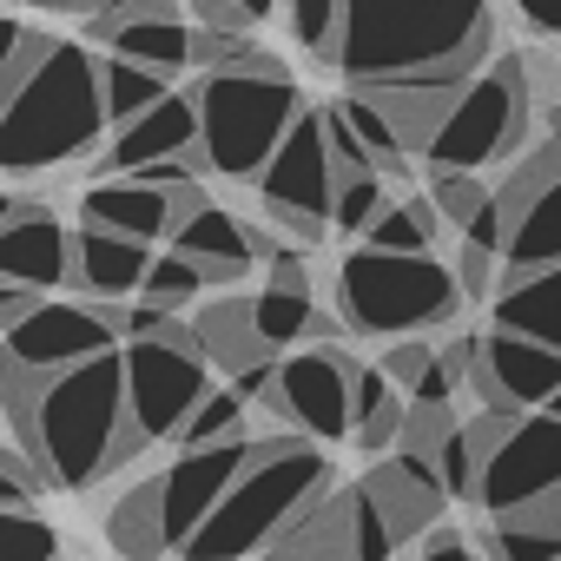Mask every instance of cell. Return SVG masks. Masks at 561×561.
<instances>
[{
  "label": "cell",
  "mask_w": 561,
  "mask_h": 561,
  "mask_svg": "<svg viewBox=\"0 0 561 561\" xmlns=\"http://www.w3.org/2000/svg\"><path fill=\"white\" fill-rule=\"evenodd\" d=\"M8 403H14L21 449L47 462L54 489H87L139 449L133 403H126V351L87 357L60 377L8 370Z\"/></svg>",
  "instance_id": "obj_1"
},
{
  "label": "cell",
  "mask_w": 561,
  "mask_h": 561,
  "mask_svg": "<svg viewBox=\"0 0 561 561\" xmlns=\"http://www.w3.org/2000/svg\"><path fill=\"white\" fill-rule=\"evenodd\" d=\"M495 41L489 0H344L337 67L351 87L436 80L469 87Z\"/></svg>",
  "instance_id": "obj_2"
},
{
  "label": "cell",
  "mask_w": 561,
  "mask_h": 561,
  "mask_svg": "<svg viewBox=\"0 0 561 561\" xmlns=\"http://www.w3.org/2000/svg\"><path fill=\"white\" fill-rule=\"evenodd\" d=\"M331 476L337 469L311 443H264L231 495L205 515V528L179 548V561H251L257 548H277L311 508L331 502Z\"/></svg>",
  "instance_id": "obj_3"
},
{
  "label": "cell",
  "mask_w": 561,
  "mask_h": 561,
  "mask_svg": "<svg viewBox=\"0 0 561 561\" xmlns=\"http://www.w3.org/2000/svg\"><path fill=\"white\" fill-rule=\"evenodd\" d=\"M106 126H113V113H106V87H100V54H87L80 41H60L54 60L21 93H8L0 165L8 172H60L80 152H93Z\"/></svg>",
  "instance_id": "obj_4"
},
{
  "label": "cell",
  "mask_w": 561,
  "mask_h": 561,
  "mask_svg": "<svg viewBox=\"0 0 561 561\" xmlns=\"http://www.w3.org/2000/svg\"><path fill=\"white\" fill-rule=\"evenodd\" d=\"M198 119H205V159H211V172L257 179L277 159V146L291 139V126L305 119V93H298V80L277 67L271 54H257L238 73H205Z\"/></svg>",
  "instance_id": "obj_5"
},
{
  "label": "cell",
  "mask_w": 561,
  "mask_h": 561,
  "mask_svg": "<svg viewBox=\"0 0 561 561\" xmlns=\"http://www.w3.org/2000/svg\"><path fill=\"white\" fill-rule=\"evenodd\" d=\"M337 305H344V324L364 337H410V331L449 324L462 305V285L436 251L357 244L337 264Z\"/></svg>",
  "instance_id": "obj_6"
},
{
  "label": "cell",
  "mask_w": 561,
  "mask_h": 561,
  "mask_svg": "<svg viewBox=\"0 0 561 561\" xmlns=\"http://www.w3.org/2000/svg\"><path fill=\"white\" fill-rule=\"evenodd\" d=\"M522 133H528V73H522V54H502L489 73H476L456 93L449 119L423 146V165L430 172H482L489 159L515 152Z\"/></svg>",
  "instance_id": "obj_7"
},
{
  "label": "cell",
  "mask_w": 561,
  "mask_h": 561,
  "mask_svg": "<svg viewBox=\"0 0 561 561\" xmlns=\"http://www.w3.org/2000/svg\"><path fill=\"white\" fill-rule=\"evenodd\" d=\"M205 397H211V370H205L198 324H172L165 337H133L126 344V403H133L139 443L179 436Z\"/></svg>",
  "instance_id": "obj_8"
},
{
  "label": "cell",
  "mask_w": 561,
  "mask_h": 561,
  "mask_svg": "<svg viewBox=\"0 0 561 561\" xmlns=\"http://www.w3.org/2000/svg\"><path fill=\"white\" fill-rule=\"evenodd\" d=\"M337 152H331V126H324V106H305V119L291 126V139L277 146V159L251 179L257 185V205L271 225L298 231L305 244L324 238V225H337Z\"/></svg>",
  "instance_id": "obj_9"
},
{
  "label": "cell",
  "mask_w": 561,
  "mask_h": 561,
  "mask_svg": "<svg viewBox=\"0 0 561 561\" xmlns=\"http://www.w3.org/2000/svg\"><path fill=\"white\" fill-rule=\"evenodd\" d=\"M126 311L119 305H93V298H41L34 318L8 324V370L21 377H60L87 357L119 351Z\"/></svg>",
  "instance_id": "obj_10"
},
{
  "label": "cell",
  "mask_w": 561,
  "mask_h": 561,
  "mask_svg": "<svg viewBox=\"0 0 561 561\" xmlns=\"http://www.w3.org/2000/svg\"><path fill=\"white\" fill-rule=\"evenodd\" d=\"M554 489H561V416L554 410H528V416H515L495 436L476 502L489 515H522V508H535Z\"/></svg>",
  "instance_id": "obj_11"
},
{
  "label": "cell",
  "mask_w": 561,
  "mask_h": 561,
  "mask_svg": "<svg viewBox=\"0 0 561 561\" xmlns=\"http://www.w3.org/2000/svg\"><path fill=\"white\" fill-rule=\"evenodd\" d=\"M257 449H264V443H251V436H238V443H205V449H179V456L165 462V476H152V482H159V522H165V548H172V554L205 528V515L231 495V482L257 462Z\"/></svg>",
  "instance_id": "obj_12"
},
{
  "label": "cell",
  "mask_w": 561,
  "mask_h": 561,
  "mask_svg": "<svg viewBox=\"0 0 561 561\" xmlns=\"http://www.w3.org/2000/svg\"><path fill=\"white\" fill-rule=\"evenodd\" d=\"M357 370L337 344H318V351H298L291 364H277V416L298 423L311 443H331V436H351L357 430Z\"/></svg>",
  "instance_id": "obj_13"
},
{
  "label": "cell",
  "mask_w": 561,
  "mask_h": 561,
  "mask_svg": "<svg viewBox=\"0 0 561 561\" xmlns=\"http://www.w3.org/2000/svg\"><path fill=\"white\" fill-rule=\"evenodd\" d=\"M489 416H528V410H548L554 390H561V351L541 344V337H522V331H489L482 337V370L476 383Z\"/></svg>",
  "instance_id": "obj_14"
},
{
  "label": "cell",
  "mask_w": 561,
  "mask_h": 561,
  "mask_svg": "<svg viewBox=\"0 0 561 561\" xmlns=\"http://www.w3.org/2000/svg\"><path fill=\"white\" fill-rule=\"evenodd\" d=\"M0 277L27 291H60L73 285V231L60 225L54 205L41 198H8L0 205Z\"/></svg>",
  "instance_id": "obj_15"
},
{
  "label": "cell",
  "mask_w": 561,
  "mask_h": 561,
  "mask_svg": "<svg viewBox=\"0 0 561 561\" xmlns=\"http://www.w3.org/2000/svg\"><path fill=\"white\" fill-rule=\"evenodd\" d=\"M192 152H205L198 93H165L152 113H139L133 126H119L113 146H106V159H93V165H100V179H133V172H146L159 159H192Z\"/></svg>",
  "instance_id": "obj_16"
},
{
  "label": "cell",
  "mask_w": 561,
  "mask_h": 561,
  "mask_svg": "<svg viewBox=\"0 0 561 561\" xmlns=\"http://www.w3.org/2000/svg\"><path fill=\"white\" fill-rule=\"evenodd\" d=\"M165 244H172V251H185L192 264H205L211 285H238V277L257 264V251H251V225H244L231 205L205 198L198 185L185 192L179 225H172V238H165Z\"/></svg>",
  "instance_id": "obj_17"
},
{
  "label": "cell",
  "mask_w": 561,
  "mask_h": 561,
  "mask_svg": "<svg viewBox=\"0 0 561 561\" xmlns=\"http://www.w3.org/2000/svg\"><path fill=\"white\" fill-rule=\"evenodd\" d=\"M159 251L146 238H126V231H106V225H80L73 231V285L93 298V305H126L146 291Z\"/></svg>",
  "instance_id": "obj_18"
},
{
  "label": "cell",
  "mask_w": 561,
  "mask_h": 561,
  "mask_svg": "<svg viewBox=\"0 0 561 561\" xmlns=\"http://www.w3.org/2000/svg\"><path fill=\"white\" fill-rule=\"evenodd\" d=\"M179 205H185V192H172V185H152V179H100L80 198V225H106V231H126V238L159 244V238H172Z\"/></svg>",
  "instance_id": "obj_19"
},
{
  "label": "cell",
  "mask_w": 561,
  "mask_h": 561,
  "mask_svg": "<svg viewBox=\"0 0 561 561\" xmlns=\"http://www.w3.org/2000/svg\"><path fill=\"white\" fill-rule=\"evenodd\" d=\"M370 495L383 502L397 541H423V535L443 522V508L456 502V495L443 489V476H436V456H410V449H397V456L370 476Z\"/></svg>",
  "instance_id": "obj_20"
},
{
  "label": "cell",
  "mask_w": 561,
  "mask_h": 561,
  "mask_svg": "<svg viewBox=\"0 0 561 561\" xmlns=\"http://www.w3.org/2000/svg\"><path fill=\"white\" fill-rule=\"evenodd\" d=\"M561 264V165L541 179V192L515 211L508 225V251H502V277H535Z\"/></svg>",
  "instance_id": "obj_21"
},
{
  "label": "cell",
  "mask_w": 561,
  "mask_h": 561,
  "mask_svg": "<svg viewBox=\"0 0 561 561\" xmlns=\"http://www.w3.org/2000/svg\"><path fill=\"white\" fill-rule=\"evenodd\" d=\"M495 324L502 331H522V337H541V344L561 351V264H548L535 277H502Z\"/></svg>",
  "instance_id": "obj_22"
},
{
  "label": "cell",
  "mask_w": 561,
  "mask_h": 561,
  "mask_svg": "<svg viewBox=\"0 0 561 561\" xmlns=\"http://www.w3.org/2000/svg\"><path fill=\"white\" fill-rule=\"evenodd\" d=\"M383 113H390V126L403 133V146L410 152H423L430 139H436V126L449 119V106H456V93L462 87H436V80H390V87H364Z\"/></svg>",
  "instance_id": "obj_23"
},
{
  "label": "cell",
  "mask_w": 561,
  "mask_h": 561,
  "mask_svg": "<svg viewBox=\"0 0 561 561\" xmlns=\"http://www.w3.org/2000/svg\"><path fill=\"white\" fill-rule=\"evenodd\" d=\"M251 324H257V344H264V351L305 344V337L318 331L311 285H298V277H264V291L251 298Z\"/></svg>",
  "instance_id": "obj_24"
},
{
  "label": "cell",
  "mask_w": 561,
  "mask_h": 561,
  "mask_svg": "<svg viewBox=\"0 0 561 561\" xmlns=\"http://www.w3.org/2000/svg\"><path fill=\"white\" fill-rule=\"evenodd\" d=\"M403 423H410V397L383 377V364L377 370H357V449L364 456H390L397 443H403Z\"/></svg>",
  "instance_id": "obj_25"
},
{
  "label": "cell",
  "mask_w": 561,
  "mask_h": 561,
  "mask_svg": "<svg viewBox=\"0 0 561 561\" xmlns=\"http://www.w3.org/2000/svg\"><path fill=\"white\" fill-rule=\"evenodd\" d=\"M192 34H198V27H185L179 14H159V21H126L119 34H106V54H126V60H139V67L179 73V67H192Z\"/></svg>",
  "instance_id": "obj_26"
},
{
  "label": "cell",
  "mask_w": 561,
  "mask_h": 561,
  "mask_svg": "<svg viewBox=\"0 0 561 561\" xmlns=\"http://www.w3.org/2000/svg\"><path fill=\"white\" fill-rule=\"evenodd\" d=\"M100 87H106V113H113V133H119V126H133L139 113H152V106L172 93V73L139 67V60H126V54H106V60H100Z\"/></svg>",
  "instance_id": "obj_27"
},
{
  "label": "cell",
  "mask_w": 561,
  "mask_h": 561,
  "mask_svg": "<svg viewBox=\"0 0 561 561\" xmlns=\"http://www.w3.org/2000/svg\"><path fill=\"white\" fill-rule=\"evenodd\" d=\"M106 535H113V548H119L126 561H159V554H172V548H165V522H159V482H139L133 495H119L113 515H106Z\"/></svg>",
  "instance_id": "obj_28"
},
{
  "label": "cell",
  "mask_w": 561,
  "mask_h": 561,
  "mask_svg": "<svg viewBox=\"0 0 561 561\" xmlns=\"http://www.w3.org/2000/svg\"><path fill=\"white\" fill-rule=\"evenodd\" d=\"M383 377L410 397V403H456V370L443 364V351H430V344H416V337H403L390 357H383Z\"/></svg>",
  "instance_id": "obj_29"
},
{
  "label": "cell",
  "mask_w": 561,
  "mask_h": 561,
  "mask_svg": "<svg viewBox=\"0 0 561 561\" xmlns=\"http://www.w3.org/2000/svg\"><path fill=\"white\" fill-rule=\"evenodd\" d=\"M436 225H443L436 198H430V192H416V198L390 205V211L370 225V238H364V244H377V251H436Z\"/></svg>",
  "instance_id": "obj_30"
},
{
  "label": "cell",
  "mask_w": 561,
  "mask_h": 561,
  "mask_svg": "<svg viewBox=\"0 0 561 561\" xmlns=\"http://www.w3.org/2000/svg\"><path fill=\"white\" fill-rule=\"evenodd\" d=\"M198 337H205V357H218L225 370H244V364L264 357L257 324H251V305H218V311H205V318H198Z\"/></svg>",
  "instance_id": "obj_31"
},
{
  "label": "cell",
  "mask_w": 561,
  "mask_h": 561,
  "mask_svg": "<svg viewBox=\"0 0 561 561\" xmlns=\"http://www.w3.org/2000/svg\"><path fill=\"white\" fill-rule=\"evenodd\" d=\"M337 113H344V119H351V133H357V139L370 146L377 172H403V152H410V146H403V133L390 126V113H383V106H377V100H370L364 87H351V93L337 100Z\"/></svg>",
  "instance_id": "obj_32"
},
{
  "label": "cell",
  "mask_w": 561,
  "mask_h": 561,
  "mask_svg": "<svg viewBox=\"0 0 561 561\" xmlns=\"http://www.w3.org/2000/svg\"><path fill=\"white\" fill-rule=\"evenodd\" d=\"M489 561H561V528H548L535 515H495Z\"/></svg>",
  "instance_id": "obj_33"
},
{
  "label": "cell",
  "mask_w": 561,
  "mask_h": 561,
  "mask_svg": "<svg viewBox=\"0 0 561 561\" xmlns=\"http://www.w3.org/2000/svg\"><path fill=\"white\" fill-rule=\"evenodd\" d=\"M205 285H211V277H205V264H192L185 251H172V244H165L139 298H146V305H159V311H185V305H192Z\"/></svg>",
  "instance_id": "obj_34"
},
{
  "label": "cell",
  "mask_w": 561,
  "mask_h": 561,
  "mask_svg": "<svg viewBox=\"0 0 561 561\" xmlns=\"http://www.w3.org/2000/svg\"><path fill=\"white\" fill-rule=\"evenodd\" d=\"M482 443H476V423H456L449 430V443L436 449V476H443V489L456 495V502H476L482 495Z\"/></svg>",
  "instance_id": "obj_35"
},
{
  "label": "cell",
  "mask_w": 561,
  "mask_h": 561,
  "mask_svg": "<svg viewBox=\"0 0 561 561\" xmlns=\"http://www.w3.org/2000/svg\"><path fill=\"white\" fill-rule=\"evenodd\" d=\"M0 47H8V67H0V100H8V93H21L47 60H54V34H34L27 21H8V27H0Z\"/></svg>",
  "instance_id": "obj_36"
},
{
  "label": "cell",
  "mask_w": 561,
  "mask_h": 561,
  "mask_svg": "<svg viewBox=\"0 0 561 561\" xmlns=\"http://www.w3.org/2000/svg\"><path fill=\"white\" fill-rule=\"evenodd\" d=\"M264 47L251 41V27H211V21H198V34H192V67L198 73H238Z\"/></svg>",
  "instance_id": "obj_37"
},
{
  "label": "cell",
  "mask_w": 561,
  "mask_h": 561,
  "mask_svg": "<svg viewBox=\"0 0 561 561\" xmlns=\"http://www.w3.org/2000/svg\"><path fill=\"white\" fill-rule=\"evenodd\" d=\"M0 561H60V528L41 522L34 508L0 515Z\"/></svg>",
  "instance_id": "obj_38"
},
{
  "label": "cell",
  "mask_w": 561,
  "mask_h": 561,
  "mask_svg": "<svg viewBox=\"0 0 561 561\" xmlns=\"http://www.w3.org/2000/svg\"><path fill=\"white\" fill-rule=\"evenodd\" d=\"M244 436V397L238 390H211L198 410H192V423L179 430V443L185 449H205V443H238Z\"/></svg>",
  "instance_id": "obj_39"
},
{
  "label": "cell",
  "mask_w": 561,
  "mask_h": 561,
  "mask_svg": "<svg viewBox=\"0 0 561 561\" xmlns=\"http://www.w3.org/2000/svg\"><path fill=\"white\" fill-rule=\"evenodd\" d=\"M390 211V198H383V172H344L337 179V225L344 231H357V238H370V225Z\"/></svg>",
  "instance_id": "obj_40"
},
{
  "label": "cell",
  "mask_w": 561,
  "mask_h": 561,
  "mask_svg": "<svg viewBox=\"0 0 561 561\" xmlns=\"http://www.w3.org/2000/svg\"><path fill=\"white\" fill-rule=\"evenodd\" d=\"M430 198H436V211H443L456 231H469V225L489 211V198H495V192H489L476 172H430Z\"/></svg>",
  "instance_id": "obj_41"
},
{
  "label": "cell",
  "mask_w": 561,
  "mask_h": 561,
  "mask_svg": "<svg viewBox=\"0 0 561 561\" xmlns=\"http://www.w3.org/2000/svg\"><path fill=\"white\" fill-rule=\"evenodd\" d=\"M285 8H291V34H298V47L337 60V41H344V0H285Z\"/></svg>",
  "instance_id": "obj_42"
},
{
  "label": "cell",
  "mask_w": 561,
  "mask_h": 561,
  "mask_svg": "<svg viewBox=\"0 0 561 561\" xmlns=\"http://www.w3.org/2000/svg\"><path fill=\"white\" fill-rule=\"evenodd\" d=\"M41 495H54V476H47V462L34 456V449H8L0 456V508H34Z\"/></svg>",
  "instance_id": "obj_43"
},
{
  "label": "cell",
  "mask_w": 561,
  "mask_h": 561,
  "mask_svg": "<svg viewBox=\"0 0 561 561\" xmlns=\"http://www.w3.org/2000/svg\"><path fill=\"white\" fill-rule=\"evenodd\" d=\"M449 430H456V403H410V423H403V443H397V449L436 456V449L449 443Z\"/></svg>",
  "instance_id": "obj_44"
},
{
  "label": "cell",
  "mask_w": 561,
  "mask_h": 561,
  "mask_svg": "<svg viewBox=\"0 0 561 561\" xmlns=\"http://www.w3.org/2000/svg\"><path fill=\"white\" fill-rule=\"evenodd\" d=\"M192 8H198V21H211V27H257V21H271L277 0H192Z\"/></svg>",
  "instance_id": "obj_45"
},
{
  "label": "cell",
  "mask_w": 561,
  "mask_h": 561,
  "mask_svg": "<svg viewBox=\"0 0 561 561\" xmlns=\"http://www.w3.org/2000/svg\"><path fill=\"white\" fill-rule=\"evenodd\" d=\"M495 251H482V244H462L456 251V285H462V298H489L495 291Z\"/></svg>",
  "instance_id": "obj_46"
},
{
  "label": "cell",
  "mask_w": 561,
  "mask_h": 561,
  "mask_svg": "<svg viewBox=\"0 0 561 561\" xmlns=\"http://www.w3.org/2000/svg\"><path fill=\"white\" fill-rule=\"evenodd\" d=\"M324 126H331V152H337V172H377V159H370V146L351 133V119L337 113V106H324Z\"/></svg>",
  "instance_id": "obj_47"
},
{
  "label": "cell",
  "mask_w": 561,
  "mask_h": 561,
  "mask_svg": "<svg viewBox=\"0 0 561 561\" xmlns=\"http://www.w3.org/2000/svg\"><path fill=\"white\" fill-rule=\"evenodd\" d=\"M410 561H476V554H469V541H462V535L436 528V535H423V541H416V554H410Z\"/></svg>",
  "instance_id": "obj_48"
},
{
  "label": "cell",
  "mask_w": 561,
  "mask_h": 561,
  "mask_svg": "<svg viewBox=\"0 0 561 561\" xmlns=\"http://www.w3.org/2000/svg\"><path fill=\"white\" fill-rule=\"evenodd\" d=\"M515 14H522L535 34H561V0H515Z\"/></svg>",
  "instance_id": "obj_49"
},
{
  "label": "cell",
  "mask_w": 561,
  "mask_h": 561,
  "mask_svg": "<svg viewBox=\"0 0 561 561\" xmlns=\"http://www.w3.org/2000/svg\"><path fill=\"white\" fill-rule=\"evenodd\" d=\"M34 8H54V14H100V8H113V0H34Z\"/></svg>",
  "instance_id": "obj_50"
},
{
  "label": "cell",
  "mask_w": 561,
  "mask_h": 561,
  "mask_svg": "<svg viewBox=\"0 0 561 561\" xmlns=\"http://www.w3.org/2000/svg\"><path fill=\"white\" fill-rule=\"evenodd\" d=\"M548 146H561V106H554V119H548Z\"/></svg>",
  "instance_id": "obj_51"
},
{
  "label": "cell",
  "mask_w": 561,
  "mask_h": 561,
  "mask_svg": "<svg viewBox=\"0 0 561 561\" xmlns=\"http://www.w3.org/2000/svg\"><path fill=\"white\" fill-rule=\"evenodd\" d=\"M548 410H554V416H561V390H554V403H548Z\"/></svg>",
  "instance_id": "obj_52"
}]
</instances>
